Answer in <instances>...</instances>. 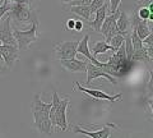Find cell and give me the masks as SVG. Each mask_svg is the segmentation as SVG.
Segmentation results:
<instances>
[{
    "label": "cell",
    "mask_w": 153,
    "mask_h": 138,
    "mask_svg": "<svg viewBox=\"0 0 153 138\" xmlns=\"http://www.w3.org/2000/svg\"><path fill=\"white\" fill-rule=\"evenodd\" d=\"M135 32H137V35L139 36L140 40H144L148 35H151L152 33L151 27L148 26V22L147 21H142V19L138 22V25L135 27Z\"/></svg>",
    "instance_id": "16"
},
{
    "label": "cell",
    "mask_w": 153,
    "mask_h": 138,
    "mask_svg": "<svg viewBox=\"0 0 153 138\" xmlns=\"http://www.w3.org/2000/svg\"><path fill=\"white\" fill-rule=\"evenodd\" d=\"M108 50H111V46H110L106 41H98V42H96L94 46H93V56L96 58L98 54H103V53H106V51Z\"/></svg>",
    "instance_id": "17"
},
{
    "label": "cell",
    "mask_w": 153,
    "mask_h": 138,
    "mask_svg": "<svg viewBox=\"0 0 153 138\" xmlns=\"http://www.w3.org/2000/svg\"><path fill=\"white\" fill-rule=\"evenodd\" d=\"M107 9H108V5H107V3H105L102 7H100L97 10H96V18H94V21H88V26L89 27H92L93 30L96 32H100V30H101V26H102V23L105 21V18H106V13H107Z\"/></svg>",
    "instance_id": "13"
},
{
    "label": "cell",
    "mask_w": 153,
    "mask_h": 138,
    "mask_svg": "<svg viewBox=\"0 0 153 138\" xmlns=\"http://www.w3.org/2000/svg\"><path fill=\"white\" fill-rule=\"evenodd\" d=\"M137 1H140V0H137Z\"/></svg>",
    "instance_id": "29"
},
{
    "label": "cell",
    "mask_w": 153,
    "mask_h": 138,
    "mask_svg": "<svg viewBox=\"0 0 153 138\" xmlns=\"http://www.w3.org/2000/svg\"><path fill=\"white\" fill-rule=\"evenodd\" d=\"M108 3H110V9H111V13H115L119 9V5H120V3H121V0H108Z\"/></svg>",
    "instance_id": "22"
},
{
    "label": "cell",
    "mask_w": 153,
    "mask_h": 138,
    "mask_svg": "<svg viewBox=\"0 0 153 138\" xmlns=\"http://www.w3.org/2000/svg\"><path fill=\"white\" fill-rule=\"evenodd\" d=\"M75 87L78 88L80 92L87 93L88 96L93 97V98H97V100H107V101H110V102H115L116 100H120V98H121V93H117V95H115V96H110V95H107L106 92L100 91V90L85 88V87H83V86L80 84L79 82H75Z\"/></svg>",
    "instance_id": "9"
},
{
    "label": "cell",
    "mask_w": 153,
    "mask_h": 138,
    "mask_svg": "<svg viewBox=\"0 0 153 138\" xmlns=\"http://www.w3.org/2000/svg\"><path fill=\"white\" fill-rule=\"evenodd\" d=\"M83 27H84V25H83V22H82V19H75V25H74V31H82L83 30Z\"/></svg>",
    "instance_id": "23"
},
{
    "label": "cell",
    "mask_w": 153,
    "mask_h": 138,
    "mask_svg": "<svg viewBox=\"0 0 153 138\" xmlns=\"http://www.w3.org/2000/svg\"><path fill=\"white\" fill-rule=\"evenodd\" d=\"M79 41H63L55 45V55L57 59H71L76 55V46Z\"/></svg>",
    "instance_id": "5"
},
{
    "label": "cell",
    "mask_w": 153,
    "mask_h": 138,
    "mask_svg": "<svg viewBox=\"0 0 153 138\" xmlns=\"http://www.w3.org/2000/svg\"><path fill=\"white\" fill-rule=\"evenodd\" d=\"M60 64L64 66L66 70L73 73H84L87 70V61L84 60H78L76 58L71 59H60Z\"/></svg>",
    "instance_id": "11"
},
{
    "label": "cell",
    "mask_w": 153,
    "mask_h": 138,
    "mask_svg": "<svg viewBox=\"0 0 153 138\" xmlns=\"http://www.w3.org/2000/svg\"><path fill=\"white\" fill-rule=\"evenodd\" d=\"M1 21L3 22L0 23V41L3 42V45L17 46V42H16V39H14V36H13V31H12V27H10V21H12L10 17L7 16Z\"/></svg>",
    "instance_id": "8"
},
{
    "label": "cell",
    "mask_w": 153,
    "mask_h": 138,
    "mask_svg": "<svg viewBox=\"0 0 153 138\" xmlns=\"http://www.w3.org/2000/svg\"><path fill=\"white\" fill-rule=\"evenodd\" d=\"M64 12H71L76 14V16L80 17V19H85V21H89L91 18V9L89 5H75V7H69L68 9H65Z\"/></svg>",
    "instance_id": "15"
},
{
    "label": "cell",
    "mask_w": 153,
    "mask_h": 138,
    "mask_svg": "<svg viewBox=\"0 0 153 138\" xmlns=\"http://www.w3.org/2000/svg\"><path fill=\"white\" fill-rule=\"evenodd\" d=\"M3 1H4V0H0V3H3Z\"/></svg>",
    "instance_id": "28"
},
{
    "label": "cell",
    "mask_w": 153,
    "mask_h": 138,
    "mask_svg": "<svg viewBox=\"0 0 153 138\" xmlns=\"http://www.w3.org/2000/svg\"><path fill=\"white\" fill-rule=\"evenodd\" d=\"M88 40H89V35H85L82 40H79V44H78V46H76V54L84 55L88 60H91V63H92V64L97 65V66H101V68H102V64H103V63L98 61V60L92 55V53L89 51V49H88Z\"/></svg>",
    "instance_id": "12"
},
{
    "label": "cell",
    "mask_w": 153,
    "mask_h": 138,
    "mask_svg": "<svg viewBox=\"0 0 153 138\" xmlns=\"http://www.w3.org/2000/svg\"><path fill=\"white\" fill-rule=\"evenodd\" d=\"M37 27H38V22H35L32 23L30 30L22 31V30H18V28L13 30V36L16 39L19 51L28 49V46L37 40Z\"/></svg>",
    "instance_id": "4"
},
{
    "label": "cell",
    "mask_w": 153,
    "mask_h": 138,
    "mask_svg": "<svg viewBox=\"0 0 153 138\" xmlns=\"http://www.w3.org/2000/svg\"><path fill=\"white\" fill-rule=\"evenodd\" d=\"M10 4L12 3H9V0H4L3 4L0 5V22H1L3 17L5 16L9 10H10Z\"/></svg>",
    "instance_id": "20"
},
{
    "label": "cell",
    "mask_w": 153,
    "mask_h": 138,
    "mask_svg": "<svg viewBox=\"0 0 153 138\" xmlns=\"http://www.w3.org/2000/svg\"><path fill=\"white\" fill-rule=\"evenodd\" d=\"M124 44V36L123 35H115L111 37V40H110L108 42V45L111 46V50H112V53H115V51H117V49L120 47L121 45Z\"/></svg>",
    "instance_id": "19"
},
{
    "label": "cell",
    "mask_w": 153,
    "mask_h": 138,
    "mask_svg": "<svg viewBox=\"0 0 153 138\" xmlns=\"http://www.w3.org/2000/svg\"><path fill=\"white\" fill-rule=\"evenodd\" d=\"M115 128H117L116 124H114V123H107V124H105L100 131L89 132V131L83 129L82 127L75 125L73 128V133H75V134H84L89 138H110V136H111V133H112V129H115Z\"/></svg>",
    "instance_id": "6"
},
{
    "label": "cell",
    "mask_w": 153,
    "mask_h": 138,
    "mask_svg": "<svg viewBox=\"0 0 153 138\" xmlns=\"http://www.w3.org/2000/svg\"><path fill=\"white\" fill-rule=\"evenodd\" d=\"M7 69H8V68H4V66L0 65V74H1V73H5V72H7Z\"/></svg>",
    "instance_id": "25"
},
{
    "label": "cell",
    "mask_w": 153,
    "mask_h": 138,
    "mask_svg": "<svg viewBox=\"0 0 153 138\" xmlns=\"http://www.w3.org/2000/svg\"><path fill=\"white\" fill-rule=\"evenodd\" d=\"M74 25H75L74 18H69V19L66 21V28H68V30H74Z\"/></svg>",
    "instance_id": "24"
},
{
    "label": "cell",
    "mask_w": 153,
    "mask_h": 138,
    "mask_svg": "<svg viewBox=\"0 0 153 138\" xmlns=\"http://www.w3.org/2000/svg\"><path fill=\"white\" fill-rule=\"evenodd\" d=\"M3 58H1V44H0V60H1Z\"/></svg>",
    "instance_id": "27"
},
{
    "label": "cell",
    "mask_w": 153,
    "mask_h": 138,
    "mask_svg": "<svg viewBox=\"0 0 153 138\" xmlns=\"http://www.w3.org/2000/svg\"><path fill=\"white\" fill-rule=\"evenodd\" d=\"M130 18L126 16L125 12L120 10V14H119L117 19H116V26H117V30L120 32V35L125 36L126 33H130L131 30H130Z\"/></svg>",
    "instance_id": "14"
},
{
    "label": "cell",
    "mask_w": 153,
    "mask_h": 138,
    "mask_svg": "<svg viewBox=\"0 0 153 138\" xmlns=\"http://www.w3.org/2000/svg\"><path fill=\"white\" fill-rule=\"evenodd\" d=\"M85 73H87V82H85V83H87V86H91L96 78H100V77L106 78L108 82H111L112 84H116L117 83L116 78L112 77V75H110L108 73H106L103 68L94 65L92 63H88L87 64V70H85Z\"/></svg>",
    "instance_id": "7"
},
{
    "label": "cell",
    "mask_w": 153,
    "mask_h": 138,
    "mask_svg": "<svg viewBox=\"0 0 153 138\" xmlns=\"http://www.w3.org/2000/svg\"><path fill=\"white\" fill-rule=\"evenodd\" d=\"M137 14H138V17H139V19H142V21L148 22V21L153 19V12L149 10V8L144 7V5L137 9Z\"/></svg>",
    "instance_id": "18"
},
{
    "label": "cell",
    "mask_w": 153,
    "mask_h": 138,
    "mask_svg": "<svg viewBox=\"0 0 153 138\" xmlns=\"http://www.w3.org/2000/svg\"><path fill=\"white\" fill-rule=\"evenodd\" d=\"M1 58L5 61L7 68H12L19 58V49L13 45H3L1 44Z\"/></svg>",
    "instance_id": "10"
},
{
    "label": "cell",
    "mask_w": 153,
    "mask_h": 138,
    "mask_svg": "<svg viewBox=\"0 0 153 138\" xmlns=\"http://www.w3.org/2000/svg\"><path fill=\"white\" fill-rule=\"evenodd\" d=\"M31 109H32V113H33L35 127L37 128V131L44 133L46 136H50L51 132H52V125H51V122H50V118H49L51 102L46 104L41 100L40 95H35Z\"/></svg>",
    "instance_id": "1"
},
{
    "label": "cell",
    "mask_w": 153,
    "mask_h": 138,
    "mask_svg": "<svg viewBox=\"0 0 153 138\" xmlns=\"http://www.w3.org/2000/svg\"><path fill=\"white\" fill-rule=\"evenodd\" d=\"M107 0H92L89 4V9H91V13H94L100 7H102Z\"/></svg>",
    "instance_id": "21"
},
{
    "label": "cell",
    "mask_w": 153,
    "mask_h": 138,
    "mask_svg": "<svg viewBox=\"0 0 153 138\" xmlns=\"http://www.w3.org/2000/svg\"><path fill=\"white\" fill-rule=\"evenodd\" d=\"M59 1H61L63 4H68V3H70V1H73V0H59Z\"/></svg>",
    "instance_id": "26"
},
{
    "label": "cell",
    "mask_w": 153,
    "mask_h": 138,
    "mask_svg": "<svg viewBox=\"0 0 153 138\" xmlns=\"http://www.w3.org/2000/svg\"><path fill=\"white\" fill-rule=\"evenodd\" d=\"M13 1H14V0H13Z\"/></svg>",
    "instance_id": "30"
},
{
    "label": "cell",
    "mask_w": 153,
    "mask_h": 138,
    "mask_svg": "<svg viewBox=\"0 0 153 138\" xmlns=\"http://www.w3.org/2000/svg\"><path fill=\"white\" fill-rule=\"evenodd\" d=\"M10 19L18 23H35L37 22V14L32 9L31 4L25 3H12L10 10L8 12Z\"/></svg>",
    "instance_id": "3"
},
{
    "label": "cell",
    "mask_w": 153,
    "mask_h": 138,
    "mask_svg": "<svg viewBox=\"0 0 153 138\" xmlns=\"http://www.w3.org/2000/svg\"><path fill=\"white\" fill-rule=\"evenodd\" d=\"M69 97L61 100L56 92L52 93V102L49 113V118L52 127H57L59 129L65 132L68 129V120H66V107L69 106Z\"/></svg>",
    "instance_id": "2"
}]
</instances>
